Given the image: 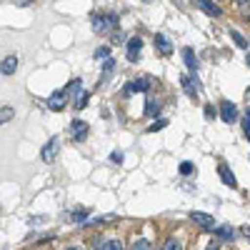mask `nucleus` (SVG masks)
I'll return each mask as SVG.
<instances>
[{"label": "nucleus", "instance_id": "obj_1", "mask_svg": "<svg viewBox=\"0 0 250 250\" xmlns=\"http://www.w3.org/2000/svg\"><path fill=\"white\" fill-rule=\"evenodd\" d=\"M118 20H120L118 13H95L93 15V30L98 35H105V33L118 28Z\"/></svg>", "mask_w": 250, "mask_h": 250}, {"label": "nucleus", "instance_id": "obj_2", "mask_svg": "<svg viewBox=\"0 0 250 250\" xmlns=\"http://www.w3.org/2000/svg\"><path fill=\"white\" fill-rule=\"evenodd\" d=\"M140 53H143V40L140 38H128L125 40V55H128L130 62H138Z\"/></svg>", "mask_w": 250, "mask_h": 250}, {"label": "nucleus", "instance_id": "obj_3", "mask_svg": "<svg viewBox=\"0 0 250 250\" xmlns=\"http://www.w3.org/2000/svg\"><path fill=\"white\" fill-rule=\"evenodd\" d=\"M190 220H193L195 225H200L203 230H215V218H213V215H208V213L193 210V213H190Z\"/></svg>", "mask_w": 250, "mask_h": 250}, {"label": "nucleus", "instance_id": "obj_4", "mask_svg": "<svg viewBox=\"0 0 250 250\" xmlns=\"http://www.w3.org/2000/svg\"><path fill=\"white\" fill-rule=\"evenodd\" d=\"M58 153H60V138L55 135V138H50V140L45 143V148H43V153H40V155H43L45 163H53V160L58 158Z\"/></svg>", "mask_w": 250, "mask_h": 250}, {"label": "nucleus", "instance_id": "obj_5", "mask_svg": "<svg viewBox=\"0 0 250 250\" xmlns=\"http://www.w3.org/2000/svg\"><path fill=\"white\" fill-rule=\"evenodd\" d=\"M70 138L83 143V140H88V123L85 120H73L70 123Z\"/></svg>", "mask_w": 250, "mask_h": 250}, {"label": "nucleus", "instance_id": "obj_6", "mask_svg": "<svg viewBox=\"0 0 250 250\" xmlns=\"http://www.w3.org/2000/svg\"><path fill=\"white\" fill-rule=\"evenodd\" d=\"M68 105V93L65 90H58V93H53L50 98H48V108L50 110H62V108H65Z\"/></svg>", "mask_w": 250, "mask_h": 250}, {"label": "nucleus", "instance_id": "obj_7", "mask_svg": "<svg viewBox=\"0 0 250 250\" xmlns=\"http://www.w3.org/2000/svg\"><path fill=\"white\" fill-rule=\"evenodd\" d=\"M150 90V80L148 78H138V80H130L128 88H125V95H133V93H148Z\"/></svg>", "mask_w": 250, "mask_h": 250}, {"label": "nucleus", "instance_id": "obj_8", "mask_svg": "<svg viewBox=\"0 0 250 250\" xmlns=\"http://www.w3.org/2000/svg\"><path fill=\"white\" fill-rule=\"evenodd\" d=\"M220 118H223L225 123H235V118H238V108H235V103L223 100V103H220Z\"/></svg>", "mask_w": 250, "mask_h": 250}, {"label": "nucleus", "instance_id": "obj_9", "mask_svg": "<svg viewBox=\"0 0 250 250\" xmlns=\"http://www.w3.org/2000/svg\"><path fill=\"white\" fill-rule=\"evenodd\" d=\"M218 175H220V180H223L228 188H238V178H235V173H233L230 168H228L225 163H220V165H218Z\"/></svg>", "mask_w": 250, "mask_h": 250}, {"label": "nucleus", "instance_id": "obj_10", "mask_svg": "<svg viewBox=\"0 0 250 250\" xmlns=\"http://www.w3.org/2000/svg\"><path fill=\"white\" fill-rule=\"evenodd\" d=\"M198 10H203L205 15H210V18H218V15H223V8L220 5H215V3H210V0H198Z\"/></svg>", "mask_w": 250, "mask_h": 250}, {"label": "nucleus", "instance_id": "obj_11", "mask_svg": "<svg viewBox=\"0 0 250 250\" xmlns=\"http://www.w3.org/2000/svg\"><path fill=\"white\" fill-rule=\"evenodd\" d=\"M183 60H185V65H188V70H190L193 75L200 70V60L195 58V53H193V48H185L183 50Z\"/></svg>", "mask_w": 250, "mask_h": 250}, {"label": "nucleus", "instance_id": "obj_12", "mask_svg": "<svg viewBox=\"0 0 250 250\" xmlns=\"http://www.w3.org/2000/svg\"><path fill=\"white\" fill-rule=\"evenodd\" d=\"M18 70V55H8L0 62V75H15Z\"/></svg>", "mask_w": 250, "mask_h": 250}, {"label": "nucleus", "instance_id": "obj_13", "mask_svg": "<svg viewBox=\"0 0 250 250\" xmlns=\"http://www.w3.org/2000/svg\"><path fill=\"white\" fill-rule=\"evenodd\" d=\"M155 48H158V53H160V55H170V53H173V45H170L168 35H163V33H158V35H155Z\"/></svg>", "mask_w": 250, "mask_h": 250}, {"label": "nucleus", "instance_id": "obj_14", "mask_svg": "<svg viewBox=\"0 0 250 250\" xmlns=\"http://www.w3.org/2000/svg\"><path fill=\"white\" fill-rule=\"evenodd\" d=\"M180 83H183V88H185V93H188V95H195V93H198V85H200V83H198V78H195V75H193V78H190V75H183V78H180Z\"/></svg>", "mask_w": 250, "mask_h": 250}, {"label": "nucleus", "instance_id": "obj_15", "mask_svg": "<svg viewBox=\"0 0 250 250\" xmlns=\"http://www.w3.org/2000/svg\"><path fill=\"white\" fill-rule=\"evenodd\" d=\"M215 235H218V240H233L235 230L230 225H215Z\"/></svg>", "mask_w": 250, "mask_h": 250}, {"label": "nucleus", "instance_id": "obj_16", "mask_svg": "<svg viewBox=\"0 0 250 250\" xmlns=\"http://www.w3.org/2000/svg\"><path fill=\"white\" fill-rule=\"evenodd\" d=\"M160 103L158 100H148V103H145V118H155L158 113H160Z\"/></svg>", "mask_w": 250, "mask_h": 250}, {"label": "nucleus", "instance_id": "obj_17", "mask_svg": "<svg viewBox=\"0 0 250 250\" xmlns=\"http://www.w3.org/2000/svg\"><path fill=\"white\" fill-rule=\"evenodd\" d=\"M13 118H15V108L13 105H3V108H0V125L10 123Z\"/></svg>", "mask_w": 250, "mask_h": 250}, {"label": "nucleus", "instance_id": "obj_18", "mask_svg": "<svg viewBox=\"0 0 250 250\" xmlns=\"http://www.w3.org/2000/svg\"><path fill=\"white\" fill-rule=\"evenodd\" d=\"M70 220H73V223H83V225H85V220H88V210H85V208H78V210H73V213H70Z\"/></svg>", "mask_w": 250, "mask_h": 250}, {"label": "nucleus", "instance_id": "obj_19", "mask_svg": "<svg viewBox=\"0 0 250 250\" xmlns=\"http://www.w3.org/2000/svg\"><path fill=\"white\" fill-rule=\"evenodd\" d=\"M230 38H233V43H235V45H238L240 50H248V40H245V38H243V35H240V33L235 30V28L230 30Z\"/></svg>", "mask_w": 250, "mask_h": 250}, {"label": "nucleus", "instance_id": "obj_20", "mask_svg": "<svg viewBox=\"0 0 250 250\" xmlns=\"http://www.w3.org/2000/svg\"><path fill=\"white\" fill-rule=\"evenodd\" d=\"M130 250H153V245H150V240H145V238H138V240H133Z\"/></svg>", "mask_w": 250, "mask_h": 250}, {"label": "nucleus", "instance_id": "obj_21", "mask_svg": "<svg viewBox=\"0 0 250 250\" xmlns=\"http://www.w3.org/2000/svg\"><path fill=\"white\" fill-rule=\"evenodd\" d=\"M178 170H180V175H193V170H195V165H193L190 160H183Z\"/></svg>", "mask_w": 250, "mask_h": 250}, {"label": "nucleus", "instance_id": "obj_22", "mask_svg": "<svg viewBox=\"0 0 250 250\" xmlns=\"http://www.w3.org/2000/svg\"><path fill=\"white\" fill-rule=\"evenodd\" d=\"M243 133H245V138H248V143H250V108H248L245 115H243Z\"/></svg>", "mask_w": 250, "mask_h": 250}, {"label": "nucleus", "instance_id": "obj_23", "mask_svg": "<svg viewBox=\"0 0 250 250\" xmlns=\"http://www.w3.org/2000/svg\"><path fill=\"white\" fill-rule=\"evenodd\" d=\"M115 65H118V62H115V58H108L105 62H103V73H105V78L115 70Z\"/></svg>", "mask_w": 250, "mask_h": 250}, {"label": "nucleus", "instance_id": "obj_24", "mask_svg": "<svg viewBox=\"0 0 250 250\" xmlns=\"http://www.w3.org/2000/svg\"><path fill=\"white\" fill-rule=\"evenodd\" d=\"M100 250H123V245H120V240H105L100 245Z\"/></svg>", "mask_w": 250, "mask_h": 250}, {"label": "nucleus", "instance_id": "obj_25", "mask_svg": "<svg viewBox=\"0 0 250 250\" xmlns=\"http://www.w3.org/2000/svg\"><path fill=\"white\" fill-rule=\"evenodd\" d=\"M165 125H168V120H165V118H158L153 125H150V128H148V133H155V130H163L165 128Z\"/></svg>", "mask_w": 250, "mask_h": 250}, {"label": "nucleus", "instance_id": "obj_26", "mask_svg": "<svg viewBox=\"0 0 250 250\" xmlns=\"http://www.w3.org/2000/svg\"><path fill=\"white\" fill-rule=\"evenodd\" d=\"M180 248H183V245H180V240H178V238H170L168 243L163 245V250H180Z\"/></svg>", "mask_w": 250, "mask_h": 250}, {"label": "nucleus", "instance_id": "obj_27", "mask_svg": "<svg viewBox=\"0 0 250 250\" xmlns=\"http://www.w3.org/2000/svg\"><path fill=\"white\" fill-rule=\"evenodd\" d=\"M95 58H98V60H108V58H110V48H98V50H95Z\"/></svg>", "mask_w": 250, "mask_h": 250}, {"label": "nucleus", "instance_id": "obj_28", "mask_svg": "<svg viewBox=\"0 0 250 250\" xmlns=\"http://www.w3.org/2000/svg\"><path fill=\"white\" fill-rule=\"evenodd\" d=\"M110 163H123V153L120 150H113L110 153Z\"/></svg>", "mask_w": 250, "mask_h": 250}, {"label": "nucleus", "instance_id": "obj_29", "mask_svg": "<svg viewBox=\"0 0 250 250\" xmlns=\"http://www.w3.org/2000/svg\"><path fill=\"white\" fill-rule=\"evenodd\" d=\"M205 250H220V240H218V238H215V240H210Z\"/></svg>", "mask_w": 250, "mask_h": 250}, {"label": "nucleus", "instance_id": "obj_30", "mask_svg": "<svg viewBox=\"0 0 250 250\" xmlns=\"http://www.w3.org/2000/svg\"><path fill=\"white\" fill-rule=\"evenodd\" d=\"M15 5H18V8H28V5H33V3H28V0H18Z\"/></svg>", "mask_w": 250, "mask_h": 250}, {"label": "nucleus", "instance_id": "obj_31", "mask_svg": "<svg viewBox=\"0 0 250 250\" xmlns=\"http://www.w3.org/2000/svg\"><path fill=\"white\" fill-rule=\"evenodd\" d=\"M240 233H243V235L250 240V228H248V225H243V230H240Z\"/></svg>", "mask_w": 250, "mask_h": 250}, {"label": "nucleus", "instance_id": "obj_32", "mask_svg": "<svg viewBox=\"0 0 250 250\" xmlns=\"http://www.w3.org/2000/svg\"><path fill=\"white\" fill-rule=\"evenodd\" d=\"M245 62H248V65H250V53H248V55H245Z\"/></svg>", "mask_w": 250, "mask_h": 250}, {"label": "nucleus", "instance_id": "obj_33", "mask_svg": "<svg viewBox=\"0 0 250 250\" xmlns=\"http://www.w3.org/2000/svg\"><path fill=\"white\" fill-rule=\"evenodd\" d=\"M68 250H78V248H68Z\"/></svg>", "mask_w": 250, "mask_h": 250}]
</instances>
